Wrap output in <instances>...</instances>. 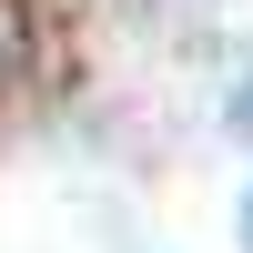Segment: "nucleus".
I'll use <instances>...</instances> for the list:
<instances>
[{
    "instance_id": "f257e3e1",
    "label": "nucleus",
    "mask_w": 253,
    "mask_h": 253,
    "mask_svg": "<svg viewBox=\"0 0 253 253\" xmlns=\"http://www.w3.org/2000/svg\"><path fill=\"white\" fill-rule=\"evenodd\" d=\"M243 253H253V203H243Z\"/></svg>"
}]
</instances>
